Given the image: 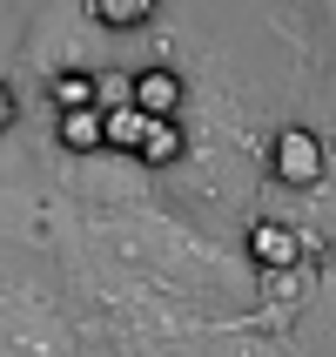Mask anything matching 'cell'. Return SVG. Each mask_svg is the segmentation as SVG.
<instances>
[{
    "label": "cell",
    "instance_id": "obj_1",
    "mask_svg": "<svg viewBox=\"0 0 336 357\" xmlns=\"http://www.w3.org/2000/svg\"><path fill=\"white\" fill-rule=\"evenodd\" d=\"M115 243H121V257H128V263L155 270L168 290H182V297H195V303H236V297H249L242 263H229L216 243L189 236V229H175V222H155V216L121 222Z\"/></svg>",
    "mask_w": 336,
    "mask_h": 357
},
{
    "label": "cell",
    "instance_id": "obj_2",
    "mask_svg": "<svg viewBox=\"0 0 336 357\" xmlns=\"http://www.w3.org/2000/svg\"><path fill=\"white\" fill-rule=\"evenodd\" d=\"M0 357H74V337L47 297H0Z\"/></svg>",
    "mask_w": 336,
    "mask_h": 357
},
{
    "label": "cell",
    "instance_id": "obj_3",
    "mask_svg": "<svg viewBox=\"0 0 336 357\" xmlns=\"http://www.w3.org/2000/svg\"><path fill=\"white\" fill-rule=\"evenodd\" d=\"M276 176H282V182H296V189L323 182V142L310 135V128H289V135H276Z\"/></svg>",
    "mask_w": 336,
    "mask_h": 357
},
{
    "label": "cell",
    "instance_id": "obj_4",
    "mask_svg": "<svg viewBox=\"0 0 336 357\" xmlns=\"http://www.w3.org/2000/svg\"><path fill=\"white\" fill-rule=\"evenodd\" d=\"M175 101H182V81L168 75V68H155V75L135 81V108H141L148 121H168V115H175Z\"/></svg>",
    "mask_w": 336,
    "mask_h": 357
},
{
    "label": "cell",
    "instance_id": "obj_5",
    "mask_svg": "<svg viewBox=\"0 0 336 357\" xmlns=\"http://www.w3.org/2000/svg\"><path fill=\"white\" fill-rule=\"evenodd\" d=\"M249 243H256V257L269 263V270L296 263V250H303V243H296V229H282V222H256V236H249Z\"/></svg>",
    "mask_w": 336,
    "mask_h": 357
},
{
    "label": "cell",
    "instance_id": "obj_6",
    "mask_svg": "<svg viewBox=\"0 0 336 357\" xmlns=\"http://www.w3.org/2000/svg\"><path fill=\"white\" fill-rule=\"evenodd\" d=\"M175 149H182V142H175V121H148L141 155H148V162H175Z\"/></svg>",
    "mask_w": 336,
    "mask_h": 357
},
{
    "label": "cell",
    "instance_id": "obj_7",
    "mask_svg": "<svg viewBox=\"0 0 336 357\" xmlns=\"http://www.w3.org/2000/svg\"><path fill=\"white\" fill-rule=\"evenodd\" d=\"M141 14H148V0H95V20H108V27H135Z\"/></svg>",
    "mask_w": 336,
    "mask_h": 357
},
{
    "label": "cell",
    "instance_id": "obj_8",
    "mask_svg": "<svg viewBox=\"0 0 336 357\" xmlns=\"http://www.w3.org/2000/svg\"><path fill=\"white\" fill-rule=\"evenodd\" d=\"M101 135H108V128H101L95 115H67V121H61V142H74V149H95Z\"/></svg>",
    "mask_w": 336,
    "mask_h": 357
},
{
    "label": "cell",
    "instance_id": "obj_9",
    "mask_svg": "<svg viewBox=\"0 0 336 357\" xmlns=\"http://www.w3.org/2000/svg\"><path fill=\"white\" fill-rule=\"evenodd\" d=\"M14 121V95H7V81H0V128Z\"/></svg>",
    "mask_w": 336,
    "mask_h": 357
},
{
    "label": "cell",
    "instance_id": "obj_10",
    "mask_svg": "<svg viewBox=\"0 0 336 357\" xmlns=\"http://www.w3.org/2000/svg\"><path fill=\"white\" fill-rule=\"evenodd\" d=\"M222 357H269V351H256V344H229Z\"/></svg>",
    "mask_w": 336,
    "mask_h": 357
},
{
    "label": "cell",
    "instance_id": "obj_11",
    "mask_svg": "<svg viewBox=\"0 0 336 357\" xmlns=\"http://www.w3.org/2000/svg\"><path fill=\"white\" fill-rule=\"evenodd\" d=\"M323 14H330V27H336V0H323Z\"/></svg>",
    "mask_w": 336,
    "mask_h": 357
}]
</instances>
